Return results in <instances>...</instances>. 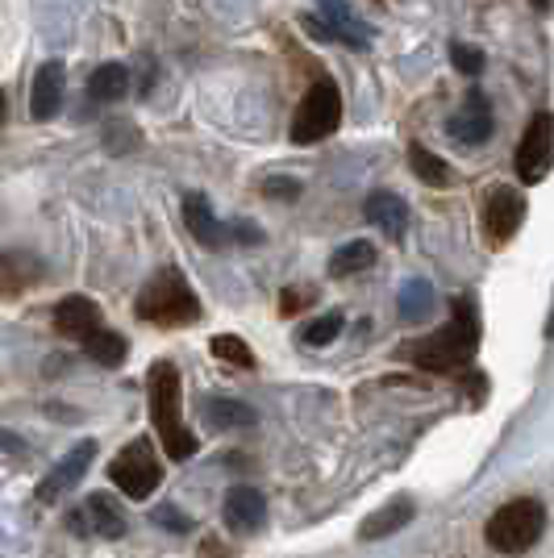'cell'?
Segmentation results:
<instances>
[{
    "label": "cell",
    "instance_id": "obj_2",
    "mask_svg": "<svg viewBox=\"0 0 554 558\" xmlns=\"http://www.w3.org/2000/svg\"><path fill=\"white\" fill-rule=\"evenodd\" d=\"M146 396H150V425H155V434H159L162 450H167V459H176V463H184L196 454V438L184 429V392H180V372H176V363H155L150 375H146Z\"/></svg>",
    "mask_w": 554,
    "mask_h": 558
},
{
    "label": "cell",
    "instance_id": "obj_25",
    "mask_svg": "<svg viewBox=\"0 0 554 558\" xmlns=\"http://www.w3.org/2000/svg\"><path fill=\"white\" fill-rule=\"evenodd\" d=\"M88 517H93L96 534H105V537L125 534V512L117 509V500L105 496V492H93V496H88Z\"/></svg>",
    "mask_w": 554,
    "mask_h": 558
},
{
    "label": "cell",
    "instance_id": "obj_7",
    "mask_svg": "<svg viewBox=\"0 0 554 558\" xmlns=\"http://www.w3.org/2000/svg\"><path fill=\"white\" fill-rule=\"evenodd\" d=\"M526 217V196L517 187L496 184L484 192V238L487 246H505Z\"/></svg>",
    "mask_w": 554,
    "mask_h": 558
},
{
    "label": "cell",
    "instance_id": "obj_13",
    "mask_svg": "<svg viewBox=\"0 0 554 558\" xmlns=\"http://www.w3.org/2000/svg\"><path fill=\"white\" fill-rule=\"evenodd\" d=\"M363 217L380 233H388V238H400V233L409 230V205L396 192H371L368 205H363Z\"/></svg>",
    "mask_w": 554,
    "mask_h": 558
},
{
    "label": "cell",
    "instance_id": "obj_28",
    "mask_svg": "<svg viewBox=\"0 0 554 558\" xmlns=\"http://www.w3.org/2000/svg\"><path fill=\"white\" fill-rule=\"evenodd\" d=\"M450 63H455L462 75H480V71H484V50L467 47V43H455V47H450Z\"/></svg>",
    "mask_w": 554,
    "mask_h": 558
},
{
    "label": "cell",
    "instance_id": "obj_32",
    "mask_svg": "<svg viewBox=\"0 0 554 558\" xmlns=\"http://www.w3.org/2000/svg\"><path fill=\"white\" fill-rule=\"evenodd\" d=\"M238 242H246V246H254V242H263V230H254V226H238Z\"/></svg>",
    "mask_w": 554,
    "mask_h": 558
},
{
    "label": "cell",
    "instance_id": "obj_8",
    "mask_svg": "<svg viewBox=\"0 0 554 558\" xmlns=\"http://www.w3.org/2000/svg\"><path fill=\"white\" fill-rule=\"evenodd\" d=\"M551 130H554L551 113H538L530 121L521 146H517V175H521L526 184H542L546 171H551V142H554Z\"/></svg>",
    "mask_w": 554,
    "mask_h": 558
},
{
    "label": "cell",
    "instance_id": "obj_17",
    "mask_svg": "<svg viewBox=\"0 0 554 558\" xmlns=\"http://www.w3.org/2000/svg\"><path fill=\"white\" fill-rule=\"evenodd\" d=\"M434 301H438V296H434V283L417 276L400 288V296H396V313H400V322H405V326H421V322L434 313Z\"/></svg>",
    "mask_w": 554,
    "mask_h": 558
},
{
    "label": "cell",
    "instance_id": "obj_3",
    "mask_svg": "<svg viewBox=\"0 0 554 558\" xmlns=\"http://www.w3.org/2000/svg\"><path fill=\"white\" fill-rule=\"evenodd\" d=\"M138 317L150 326H192L201 317V301L188 288V279L176 267H162L159 276L142 288L138 296Z\"/></svg>",
    "mask_w": 554,
    "mask_h": 558
},
{
    "label": "cell",
    "instance_id": "obj_20",
    "mask_svg": "<svg viewBox=\"0 0 554 558\" xmlns=\"http://www.w3.org/2000/svg\"><path fill=\"white\" fill-rule=\"evenodd\" d=\"M205 421L213 429H246L254 425V409L246 400H230V396H208Z\"/></svg>",
    "mask_w": 554,
    "mask_h": 558
},
{
    "label": "cell",
    "instance_id": "obj_10",
    "mask_svg": "<svg viewBox=\"0 0 554 558\" xmlns=\"http://www.w3.org/2000/svg\"><path fill=\"white\" fill-rule=\"evenodd\" d=\"M63 88H68V71L63 63H43L38 75H34V93H29V113L34 121H50V117L59 113V105H63Z\"/></svg>",
    "mask_w": 554,
    "mask_h": 558
},
{
    "label": "cell",
    "instance_id": "obj_31",
    "mask_svg": "<svg viewBox=\"0 0 554 558\" xmlns=\"http://www.w3.org/2000/svg\"><path fill=\"white\" fill-rule=\"evenodd\" d=\"M304 292H292V288H288V292H284V301H279V313H284V317H292V313H301L304 308Z\"/></svg>",
    "mask_w": 554,
    "mask_h": 558
},
{
    "label": "cell",
    "instance_id": "obj_16",
    "mask_svg": "<svg viewBox=\"0 0 554 558\" xmlns=\"http://www.w3.org/2000/svg\"><path fill=\"white\" fill-rule=\"evenodd\" d=\"M96 326H100V304L88 296H68L55 308V329L68 338H88Z\"/></svg>",
    "mask_w": 554,
    "mask_h": 558
},
{
    "label": "cell",
    "instance_id": "obj_12",
    "mask_svg": "<svg viewBox=\"0 0 554 558\" xmlns=\"http://www.w3.org/2000/svg\"><path fill=\"white\" fill-rule=\"evenodd\" d=\"M93 454H96V442H80V446H75L68 459H63V463L55 466L47 480H43L38 496H43V500H55V496H63L68 488H75V484L84 480V471L93 466Z\"/></svg>",
    "mask_w": 554,
    "mask_h": 558
},
{
    "label": "cell",
    "instance_id": "obj_5",
    "mask_svg": "<svg viewBox=\"0 0 554 558\" xmlns=\"http://www.w3.org/2000/svg\"><path fill=\"white\" fill-rule=\"evenodd\" d=\"M338 125H342V93H338L334 80H317V84L304 93L301 109L292 117L288 138L297 142V146H313V142L338 134Z\"/></svg>",
    "mask_w": 554,
    "mask_h": 558
},
{
    "label": "cell",
    "instance_id": "obj_4",
    "mask_svg": "<svg viewBox=\"0 0 554 558\" xmlns=\"http://www.w3.org/2000/svg\"><path fill=\"white\" fill-rule=\"evenodd\" d=\"M542 525H546V512L538 500H508L505 509L492 512L484 537L487 546L501 550V555H526L542 537Z\"/></svg>",
    "mask_w": 554,
    "mask_h": 558
},
{
    "label": "cell",
    "instance_id": "obj_27",
    "mask_svg": "<svg viewBox=\"0 0 554 558\" xmlns=\"http://www.w3.org/2000/svg\"><path fill=\"white\" fill-rule=\"evenodd\" d=\"M338 333H342V313H325L304 329V347H329Z\"/></svg>",
    "mask_w": 554,
    "mask_h": 558
},
{
    "label": "cell",
    "instance_id": "obj_9",
    "mask_svg": "<svg viewBox=\"0 0 554 558\" xmlns=\"http://www.w3.org/2000/svg\"><path fill=\"white\" fill-rule=\"evenodd\" d=\"M492 125H496L492 100L475 88V93H467V100L459 105V113L446 121V138L459 142V146H480V142L492 138Z\"/></svg>",
    "mask_w": 554,
    "mask_h": 558
},
{
    "label": "cell",
    "instance_id": "obj_22",
    "mask_svg": "<svg viewBox=\"0 0 554 558\" xmlns=\"http://www.w3.org/2000/svg\"><path fill=\"white\" fill-rule=\"evenodd\" d=\"M409 521H413V500H393V505H384L375 517H368L359 534L368 537V542H375V537L396 534V530H400V525H409Z\"/></svg>",
    "mask_w": 554,
    "mask_h": 558
},
{
    "label": "cell",
    "instance_id": "obj_30",
    "mask_svg": "<svg viewBox=\"0 0 554 558\" xmlns=\"http://www.w3.org/2000/svg\"><path fill=\"white\" fill-rule=\"evenodd\" d=\"M155 525H167V530H176V534H184V530H188V521L176 509H171V505L155 509Z\"/></svg>",
    "mask_w": 554,
    "mask_h": 558
},
{
    "label": "cell",
    "instance_id": "obj_11",
    "mask_svg": "<svg viewBox=\"0 0 554 558\" xmlns=\"http://www.w3.org/2000/svg\"><path fill=\"white\" fill-rule=\"evenodd\" d=\"M317 4H322V25L329 29V43H347L354 50L371 47V25L350 13L347 0H317Z\"/></svg>",
    "mask_w": 554,
    "mask_h": 558
},
{
    "label": "cell",
    "instance_id": "obj_18",
    "mask_svg": "<svg viewBox=\"0 0 554 558\" xmlns=\"http://www.w3.org/2000/svg\"><path fill=\"white\" fill-rule=\"evenodd\" d=\"M43 276L38 271V263L22 251H9V255H0V301H13L17 292H25L34 279Z\"/></svg>",
    "mask_w": 554,
    "mask_h": 558
},
{
    "label": "cell",
    "instance_id": "obj_23",
    "mask_svg": "<svg viewBox=\"0 0 554 558\" xmlns=\"http://www.w3.org/2000/svg\"><path fill=\"white\" fill-rule=\"evenodd\" d=\"M409 167H413V175L421 180L425 187H450V167H446V159H438L434 150H425L421 142H413L409 146Z\"/></svg>",
    "mask_w": 554,
    "mask_h": 558
},
{
    "label": "cell",
    "instance_id": "obj_26",
    "mask_svg": "<svg viewBox=\"0 0 554 558\" xmlns=\"http://www.w3.org/2000/svg\"><path fill=\"white\" fill-rule=\"evenodd\" d=\"M208 350L226 363V367H238V372H251L254 367V354H251V347L238 338V333H217L213 342H208Z\"/></svg>",
    "mask_w": 554,
    "mask_h": 558
},
{
    "label": "cell",
    "instance_id": "obj_15",
    "mask_svg": "<svg viewBox=\"0 0 554 558\" xmlns=\"http://www.w3.org/2000/svg\"><path fill=\"white\" fill-rule=\"evenodd\" d=\"M267 521V500L258 488H233L226 492V525L238 534H251Z\"/></svg>",
    "mask_w": 554,
    "mask_h": 558
},
{
    "label": "cell",
    "instance_id": "obj_19",
    "mask_svg": "<svg viewBox=\"0 0 554 558\" xmlns=\"http://www.w3.org/2000/svg\"><path fill=\"white\" fill-rule=\"evenodd\" d=\"M130 93V68L125 63H100L88 80V100H100V105H113V100H125Z\"/></svg>",
    "mask_w": 554,
    "mask_h": 558
},
{
    "label": "cell",
    "instance_id": "obj_29",
    "mask_svg": "<svg viewBox=\"0 0 554 558\" xmlns=\"http://www.w3.org/2000/svg\"><path fill=\"white\" fill-rule=\"evenodd\" d=\"M263 192H267L272 201H297L304 192V184L292 180V175H272V180H263Z\"/></svg>",
    "mask_w": 554,
    "mask_h": 558
},
{
    "label": "cell",
    "instance_id": "obj_33",
    "mask_svg": "<svg viewBox=\"0 0 554 558\" xmlns=\"http://www.w3.org/2000/svg\"><path fill=\"white\" fill-rule=\"evenodd\" d=\"M533 4H538V9H551V0H533Z\"/></svg>",
    "mask_w": 554,
    "mask_h": 558
},
{
    "label": "cell",
    "instance_id": "obj_1",
    "mask_svg": "<svg viewBox=\"0 0 554 558\" xmlns=\"http://www.w3.org/2000/svg\"><path fill=\"white\" fill-rule=\"evenodd\" d=\"M450 308H455L450 326H442L434 338H425V342H417V347H405V359H409V363L425 367V372H438V375L467 372L471 354L480 347V317H475V304L467 301V296H455Z\"/></svg>",
    "mask_w": 554,
    "mask_h": 558
},
{
    "label": "cell",
    "instance_id": "obj_14",
    "mask_svg": "<svg viewBox=\"0 0 554 558\" xmlns=\"http://www.w3.org/2000/svg\"><path fill=\"white\" fill-rule=\"evenodd\" d=\"M184 226L188 233L201 242V246H208V251H217L230 233H226V226L213 217V205H208V196H201V192H192V196H184Z\"/></svg>",
    "mask_w": 554,
    "mask_h": 558
},
{
    "label": "cell",
    "instance_id": "obj_6",
    "mask_svg": "<svg viewBox=\"0 0 554 558\" xmlns=\"http://www.w3.org/2000/svg\"><path fill=\"white\" fill-rule=\"evenodd\" d=\"M109 480H113L130 500H146L150 492L159 488L162 466H159V459H155L150 438H138V442L125 446V450L113 459V466H109Z\"/></svg>",
    "mask_w": 554,
    "mask_h": 558
},
{
    "label": "cell",
    "instance_id": "obj_34",
    "mask_svg": "<svg viewBox=\"0 0 554 558\" xmlns=\"http://www.w3.org/2000/svg\"><path fill=\"white\" fill-rule=\"evenodd\" d=\"M0 121H4V93H0Z\"/></svg>",
    "mask_w": 554,
    "mask_h": 558
},
{
    "label": "cell",
    "instance_id": "obj_24",
    "mask_svg": "<svg viewBox=\"0 0 554 558\" xmlns=\"http://www.w3.org/2000/svg\"><path fill=\"white\" fill-rule=\"evenodd\" d=\"M371 263H375V246L363 242V238H354V242H347V246L334 251V258H329V276L347 279V276H354V271H368Z\"/></svg>",
    "mask_w": 554,
    "mask_h": 558
},
{
    "label": "cell",
    "instance_id": "obj_21",
    "mask_svg": "<svg viewBox=\"0 0 554 558\" xmlns=\"http://www.w3.org/2000/svg\"><path fill=\"white\" fill-rule=\"evenodd\" d=\"M80 342H84V354L96 359L100 367H121L125 354H130V342H125L121 333H113V329H93V333L80 338Z\"/></svg>",
    "mask_w": 554,
    "mask_h": 558
}]
</instances>
